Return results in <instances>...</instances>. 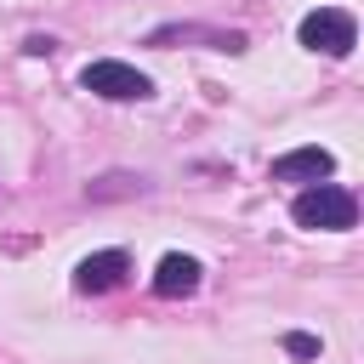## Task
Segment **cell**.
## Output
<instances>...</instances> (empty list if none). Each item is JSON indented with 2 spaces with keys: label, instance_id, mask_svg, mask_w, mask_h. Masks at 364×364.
<instances>
[{
  "label": "cell",
  "instance_id": "6da1fadb",
  "mask_svg": "<svg viewBox=\"0 0 364 364\" xmlns=\"http://www.w3.org/2000/svg\"><path fill=\"white\" fill-rule=\"evenodd\" d=\"M290 216H296V228H313V233H347L353 216H358V205H353L347 188H336V182H313V188L296 193Z\"/></svg>",
  "mask_w": 364,
  "mask_h": 364
},
{
  "label": "cell",
  "instance_id": "7a4b0ae2",
  "mask_svg": "<svg viewBox=\"0 0 364 364\" xmlns=\"http://www.w3.org/2000/svg\"><path fill=\"white\" fill-rule=\"evenodd\" d=\"M80 85H85L91 97H108V102H142V97H154V80H148L142 68H131V63H114V57L85 63Z\"/></svg>",
  "mask_w": 364,
  "mask_h": 364
},
{
  "label": "cell",
  "instance_id": "3957f363",
  "mask_svg": "<svg viewBox=\"0 0 364 364\" xmlns=\"http://www.w3.org/2000/svg\"><path fill=\"white\" fill-rule=\"evenodd\" d=\"M296 40H301L307 51H324V57H347V51L358 46V28H353V17H347L341 6H318V11H307V17H301Z\"/></svg>",
  "mask_w": 364,
  "mask_h": 364
},
{
  "label": "cell",
  "instance_id": "52a82bcc",
  "mask_svg": "<svg viewBox=\"0 0 364 364\" xmlns=\"http://www.w3.org/2000/svg\"><path fill=\"white\" fill-rule=\"evenodd\" d=\"M284 347H290V358H318V336H284Z\"/></svg>",
  "mask_w": 364,
  "mask_h": 364
},
{
  "label": "cell",
  "instance_id": "5b68a950",
  "mask_svg": "<svg viewBox=\"0 0 364 364\" xmlns=\"http://www.w3.org/2000/svg\"><path fill=\"white\" fill-rule=\"evenodd\" d=\"M125 273H131V256L125 250H97V256H85L74 267V290L80 296H102V290L125 284Z\"/></svg>",
  "mask_w": 364,
  "mask_h": 364
},
{
  "label": "cell",
  "instance_id": "8992f818",
  "mask_svg": "<svg viewBox=\"0 0 364 364\" xmlns=\"http://www.w3.org/2000/svg\"><path fill=\"white\" fill-rule=\"evenodd\" d=\"M199 273H205V267H199L193 256H176V250H171V256L154 267V290L171 296V301H176V296H193V290H199Z\"/></svg>",
  "mask_w": 364,
  "mask_h": 364
},
{
  "label": "cell",
  "instance_id": "277c9868",
  "mask_svg": "<svg viewBox=\"0 0 364 364\" xmlns=\"http://www.w3.org/2000/svg\"><path fill=\"white\" fill-rule=\"evenodd\" d=\"M330 171H336V154L318 148V142L290 148V154L273 159V182H330Z\"/></svg>",
  "mask_w": 364,
  "mask_h": 364
}]
</instances>
